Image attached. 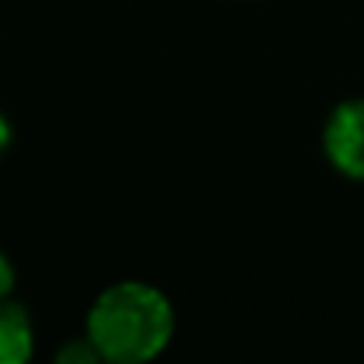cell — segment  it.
Listing matches in <instances>:
<instances>
[{
    "label": "cell",
    "instance_id": "1",
    "mask_svg": "<svg viewBox=\"0 0 364 364\" xmlns=\"http://www.w3.org/2000/svg\"><path fill=\"white\" fill-rule=\"evenodd\" d=\"M176 333L170 297L147 282H119L93 301L87 314V339L102 361H154Z\"/></svg>",
    "mask_w": 364,
    "mask_h": 364
},
{
    "label": "cell",
    "instance_id": "2",
    "mask_svg": "<svg viewBox=\"0 0 364 364\" xmlns=\"http://www.w3.org/2000/svg\"><path fill=\"white\" fill-rule=\"evenodd\" d=\"M323 151L336 173L364 182V100H346L329 112Z\"/></svg>",
    "mask_w": 364,
    "mask_h": 364
},
{
    "label": "cell",
    "instance_id": "3",
    "mask_svg": "<svg viewBox=\"0 0 364 364\" xmlns=\"http://www.w3.org/2000/svg\"><path fill=\"white\" fill-rule=\"evenodd\" d=\"M36 355V333L26 307L0 304V364H26Z\"/></svg>",
    "mask_w": 364,
    "mask_h": 364
},
{
    "label": "cell",
    "instance_id": "4",
    "mask_svg": "<svg viewBox=\"0 0 364 364\" xmlns=\"http://www.w3.org/2000/svg\"><path fill=\"white\" fill-rule=\"evenodd\" d=\"M58 361L61 364H90V361H102V358H100L93 342L83 336V339H70L68 346L58 352Z\"/></svg>",
    "mask_w": 364,
    "mask_h": 364
},
{
    "label": "cell",
    "instance_id": "5",
    "mask_svg": "<svg viewBox=\"0 0 364 364\" xmlns=\"http://www.w3.org/2000/svg\"><path fill=\"white\" fill-rule=\"evenodd\" d=\"M13 284H16V272H13V262L0 252V304L13 294Z\"/></svg>",
    "mask_w": 364,
    "mask_h": 364
},
{
    "label": "cell",
    "instance_id": "6",
    "mask_svg": "<svg viewBox=\"0 0 364 364\" xmlns=\"http://www.w3.org/2000/svg\"><path fill=\"white\" fill-rule=\"evenodd\" d=\"M10 141H13V128H10V122H6V115L0 112V157L10 151Z\"/></svg>",
    "mask_w": 364,
    "mask_h": 364
}]
</instances>
